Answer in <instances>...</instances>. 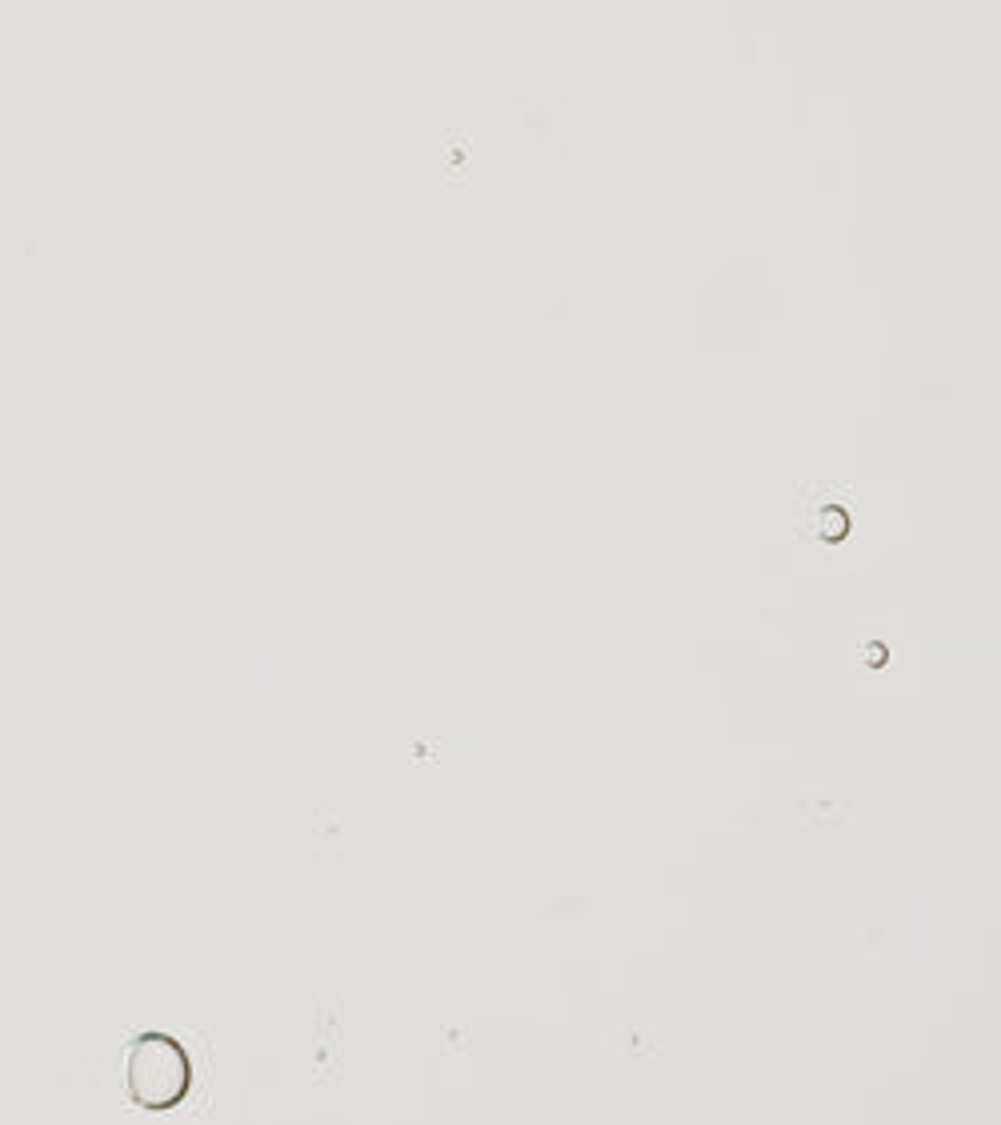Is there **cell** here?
<instances>
[{
  "mask_svg": "<svg viewBox=\"0 0 1001 1125\" xmlns=\"http://www.w3.org/2000/svg\"><path fill=\"white\" fill-rule=\"evenodd\" d=\"M121 1077H124V1098L145 1113L176 1110V1105H185L188 1089H193L181 1041L164 1038V1034H141V1038L124 1050Z\"/></svg>",
  "mask_w": 1001,
  "mask_h": 1125,
  "instance_id": "1",
  "label": "cell"
}]
</instances>
